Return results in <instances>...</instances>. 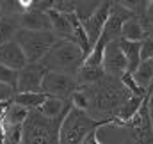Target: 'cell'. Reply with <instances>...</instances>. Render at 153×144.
I'll return each mask as SVG.
<instances>
[{"label":"cell","instance_id":"4fadbf2b","mask_svg":"<svg viewBox=\"0 0 153 144\" xmlns=\"http://www.w3.org/2000/svg\"><path fill=\"white\" fill-rule=\"evenodd\" d=\"M71 110L70 100H59V98H52L48 96L46 102L38 108L41 116L48 117V119H59V117H66V114Z\"/></svg>","mask_w":153,"mask_h":144},{"label":"cell","instance_id":"9a60e30c","mask_svg":"<svg viewBox=\"0 0 153 144\" xmlns=\"http://www.w3.org/2000/svg\"><path fill=\"white\" fill-rule=\"evenodd\" d=\"M119 46L126 57V73H134L139 64L143 62L141 61V43H132V41H125V39H119Z\"/></svg>","mask_w":153,"mask_h":144},{"label":"cell","instance_id":"7a4b0ae2","mask_svg":"<svg viewBox=\"0 0 153 144\" xmlns=\"http://www.w3.org/2000/svg\"><path fill=\"white\" fill-rule=\"evenodd\" d=\"M85 55L84 52L71 41H62L59 39L50 52L45 55V59L39 62L46 71H55V73H64L76 76V71L84 64Z\"/></svg>","mask_w":153,"mask_h":144},{"label":"cell","instance_id":"ba28073f","mask_svg":"<svg viewBox=\"0 0 153 144\" xmlns=\"http://www.w3.org/2000/svg\"><path fill=\"white\" fill-rule=\"evenodd\" d=\"M45 73H46V70L39 62H36V64L29 62L23 70H20V73H18L16 93H41V84H43Z\"/></svg>","mask_w":153,"mask_h":144},{"label":"cell","instance_id":"8992f818","mask_svg":"<svg viewBox=\"0 0 153 144\" xmlns=\"http://www.w3.org/2000/svg\"><path fill=\"white\" fill-rule=\"evenodd\" d=\"M76 89H78V82L75 76L55 71L45 73V78L41 84V93L52 98H59V100H70Z\"/></svg>","mask_w":153,"mask_h":144},{"label":"cell","instance_id":"83f0119b","mask_svg":"<svg viewBox=\"0 0 153 144\" xmlns=\"http://www.w3.org/2000/svg\"><path fill=\"white\" fill-rule=\"evenodd\" d=\"M4 134H5V130H4V123L0 121V144H4Z\"/></svg>","mask_w":153,"mask_h":144},{"label":"cell","instance_id":"6da1fadb","mask_svg":"<svg viewBox=\"0 0 153 144\" xmlns=\"http://www.w3.org/2000/svg\"><path fill=\"white\" fill-rule=\"evenodd\" d=\"M87 94V114L96 121H112L117 117L119 108L132 96V93L121 84V78L103 76L100 82L82 87Z\"/></svg>","mask_w":153,"mask_h":144},{"label":"cell","instance_id":"e0dca14e","mask_svg":"<svg viewBox=\"0 0 153 144\" xmlns=\"http://www.w3.org/2000/svg\"><path fill=\"white\" fill-rule=\"evenodd\" d=\"M105 76L103 68H93V66H85L82 64L80 70L76 71V82H78V87H87V85H93L96 82H100L102 78Z\"/></svg>","mask_w":153,"mask_h":144},{"label":"cell","instance_id":"277c9868","mask_svg":"<svg viewBox=\"0 0 153 144\" xmlns=\"http://www.w3.org/2000/svg\"><path fill=\"white\" fill-rule=\"evenodd\" d=\"M64 117L48 119L38 110H30L23 123L22 144H59V128Z\"/></svg>","mask_w":153,"mask_h":144},{"label":"cell","instance_id":"7402d4cb","mask_svg":"<svg viewBox=\"0 0 153 144\" xmlns=\"http://www.w3.org/2000/svg\"><path fill=\"white\" fill-rule=\"evenodd\" d=\"M144 100H146V98H141V96H134V94H132V96L123 103V107L119 108V112H117V119L123 121V123L130 121V119L139 112V108L143 107Z\"/></svg>","mask_w":153,"mask_h":144},{"label":"cell","instance_id":"f1b7e54d","mask_svg":"<svg viewBox=\"0 0 153 144\" xmlns=\"http://www.w3.org/2000/svg\"><path fill=\"white\" fill-rule=\"evenodd\" d=\"M4 18V13H2V7H0V20Z\"/></svg>","mask_w":153,"mask_h":144},{"label":"cell","instance_id":"603a6c76","mask_svg":"<svg viewBox=\"0 0 153 144\" xmlns=\"http://www.w3.org/2000/svg\"><path fill=\"white\" fill-rule=\"evenodd\" d=\"M4 144H22L23 125H4Z\"/></svg>","mask_w":153,"mask_h":144},{"label":"cell","instance_id":"484cf974","mask_svg":"<svg viewBox=\"0 0 153 144\" xmlns=\"http://www.w3.org/2000/svg\"><path fill=\"white\" fill-rule=\"evenodd\" d=\"M153 59V39L150 36L141 41V61Z\"/></svg>","mask_w":153,"mask_h":144},{"label":"cell","instance_id":"7c38bea8","mask_svg":"<svg viewBox=\"0 0 153 144\" xmlns=\"http://www.w3.org/2000/svg\"><path fill=\"white\" fill-rule=\"evenodd\" d=\"M53 4V2H52ZM48 18H50V23H52V32L55 34L57 39H62V41H71L73 43V29H71V23L68 20V14H62L55 9H48L46 11Z\"/></svg>","mask_w":153,"mask_h":144},{"label":"cell","instance_id":"ffe728a7","mask_svg":"<svg viewBox=\"0 0 153 144\" xmlns=\"http://www.w3.org/2000/svg\"><path fill=\"white\" fill-rule=\"evenodd\" d=\"M107 37L100 36V39L96 41V45L91 48L89 55L85 57L84 64L85 66H93V68H103V53H105V46H107Z\"/></svg>","mask_w":153,"mask_h":144},{"label":"cell","instance_id":"9c48e42d","mask_svg":"<svg viewBox=\"0 0 153 144\" xmlns=\"http://www.w3.org/2000/svg\"><path fill=\"white\" fill-rule=\"evenodd\" d=\"M103 71L107 76H116V78H121L126 73V57L119 46V41L107 43L103 53Z\"/></svg>","mask_w":153,"mask_h":144},{"label":"cell","instance_id":"ac0fdd59","mask_svg":"<svg viewBox=\"0 0 153 144\" xmlns=\"http://www.w3.org/2000/svg\"><path fill=\"white\" fill-rule=\"evenodd\" d=\"M46 94L45 93H16L13 96V102L25 107L27 110H38L45 102H46Z\"/></svg>","mask_w":153,"mask_h":144},{"label":"cell","instance_id":"8fae6325","mask_svg":"<svg viewBox=\"0 0 153 144\" xmlns=\"http://www.w3.org/2000/svg\"><path fill=\"white\" fill-rule=\"evenodd\" d=\"M20 29L34 30V32L52 30V23H50V18H48V14L45 11L30 9V11H27V13H23L20 16Z\"/></svg>","mask_w":153,"mask_h":144},{"label":"cell","instance_id":"d4e9b609","mask_svg":"<svg viewBox=\"0 0 153 144\" xmlns=\"http://www.w3.org/2000/svg\"><path fill=\"white\" fill-rule=\"evenodd\" d=\"M70 103H71V107H75V108H78V110L87 112V108H89V100H87V94H85V91H84L82 87H78L75 93L71 94Z\"/></svg>","mask_w":153,"mask_h":144},{"label":"cell","instance_id":"5b68a950","mask_svg":"<svg viewBox=\"0 0 153 144\" xmlns=\"http://www.w3.org/2000/svg\"><path fill=\"white\" fill-rule=\"evenodd\" d=\"M14 41L20 45V48L23 50L27 61L30 64L41 62L45 59V55L50 52V48L59 41L52 30H41V32H34V30H23L20 29L14 36Z\"/></svg>","mask_w":153,"mask_h":144},{"label":"cell","instance_id":"30bf717a","mask_svg":"<svg viewBox=\"0 0 153 144\" xmlns=\"http://www.w3.org/2000/svg\"><path fill=\"white\" fill-rule=\"evenodd\" d=\"M0 64H4L5 68H11L14 71H20L29 64V61H27L23 50L20 48V45L13 39V41L0 45Z\"/></svg>","mask_w":153,"mask_h":144},{"label":"cell","instance_id":"d6986e66","mask_svg":"<svg viewBox=\"0 0 153 144\" xmlns=\"http://www.w3.org/2000/svg\"><path fill=\"white\" fill-rule=\"evenodd\" d=\"M20 30V16H4L0 20V45L13 41Z\"/></svg>","mask_w":153,"mask_h":144},{"label":"cell","instance_id":"3957f363","mask_svg":"<svg viewBox=\"0 0 153 144\" xmlns=\"http://www.w3.org/2000/svg\"><path fill=\"white\" fill-rule=\"evenodd\" d=\"M112 121H96L87 112L71 107V110L66 114V117L61 123V128H59V144H82L84 139L91 132H94L100 126H105V125H109Z\"/></svg>","mask_w":153,"mask_h":144},{"label":"cell","instance_id":"52a82bcc","mask_svg":"<svg viewBox=\"0 0 153 144\" xmlns=\"http://www.w3.org/2000/svg\"><path fill=\"white\" fill-rule=\"evenodd\" d=\"M109 14H111V2H100V5L94 9V13L82 22V25H84V29L87 32V39H89L91 48L96 45V41L102 36L103 27H105V23L109 20Z\"/></svg>","mask_w":153,"mask_h":144},{"label":"cell","instance_id":"44dd1931","mask_svg":"<svg viewBox=\"0 0 153 144\" xmlns=\"http://www.w3.org/2000/svg\"><path fill=\"white\" fill-rule=\"evenodd\" d=\"M29 112H30V110H27L25 107H22V105L11 102L9 107H7V110H5V116H4L2 123H4V125H23L25 119L29 117Z\"/></svg>","mask_w":153,"mask_h":144},{"label":"cell","instance_id":"2e32d148","mask_svg":"<svg viewBox=\"0 0 153 144\" xmlns=\"http://www.w3.org/2000/svg\"><path fill=\"white\" fill-rule=\"evenodd\" d=\"M132 76H134V80L137 82V85L148 93V89L153 87V59L143 61V62L139 64V68L132 73Z\"/></svg>","mask_w":153,"mask_h":144},{"label":"cell","instance_id":"5bb4252c","mask_svg":"<svg viewBox=\"0 0 153 144\" xmlns=\"http://www.w3.org/2000/svg\"><path fill=\"white\" fill-rule=\"evenodd\" d=\"M148 37V32L143 25V22L139 18H130L123 23V29H121V39L125 41H132V43H141L143 39Z\"/></svg>","mask_w":153,"mask_h":144},{"label":"cell","instance_id":"f546056e","mask_svg":"<svg viewBox=\"0 0 153 144\" xmlns=\"http://www.w3.org/2000/svg\"><path fill=\"white\" fill-rule=\"evenodd\" d=\"M152 89H153V87H152ZM152 93H153V91H152Z\"/></svg>","mask_w":153,"mask_h":144},{"label":"cell","instance_id":"cb8c5ba5","mask_svg":"<svg viewBox=\"0 0 153 144\" xmlns=\"http://www.w3.org/2000/svg\"><path fill=\"white\" fill-rule=\"evenodd\" d=\"M18 73L20 71H14L11 68H5L4 64H0V84L14 89L16 93V84H18Z\"/></svg>","mask_w":153,"mask_h":144},{"label":"cell","instance_id":"4316f807","mask_svg":"<svg viewBox=\"0 0 153 144\" xmlns=\"http://www.w3.org/2000/svg\"><path fill=\"white\" fill-rule=\"evenodd\" d=\"M13 96H14V89H11V87L0 84V103H4V102H11Z\"/></svg>","mask_w":153,"mask_h":144}]
</instances>
